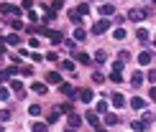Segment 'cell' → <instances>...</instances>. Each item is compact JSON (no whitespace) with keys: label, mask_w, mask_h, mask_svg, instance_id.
Wrapping results in <instances>:
<instances>
[{"label":"cell","mask_w":156,"mask_h":132,"mask_svg":"<svg viewBox=\"0 0 156 132\" xmlns=\"http://www.w3.org/2000/svg\"><path fill=\"white\" fill-rule=\"evenodd\" d=\"M59 89H62V94H67V97H77L74 87H72V84H67V81H62V84H59Z\"/></svg>","instance_id":"cell-6"},{"label":"cell","mask_w":156,"mask_h":132,"mask_svg":"<svg viewBox=\"0 0 156 132\" xmlns=\"http://www.w3.org/2000/svg\"><path fill=\"white\" fill-rule=\"evenodd\" d=\"M21 87H23V84L18 81V79H16V81H10V89H13V91H21Z\"/></svg>","instance_id":"cell-41"},{"label":"cell","mask_w":156,"mask_h":132,"mask_svg":"<svg viewBox=\"0 0 156 132\" xmlns=\"http://www.w3.org/2000/svg\"><path fill=\"white\" fill-rule=\"evenodd\" d=\"M128 61H131V54H128V51H120V54H118V64H123V66H126Z\"/></svg>","instance_id":"cell-20"},{"label":"cell","mask_w":156,"mask_h":132,"mask_svg":"<svg viewBox=\"0 0 156 132\" xmlns=\"http://www.w3.org/2000/svg\"><path fill=\"white\" fill-rule=\"evenodd\" d=\"M28 114H31V117H38V114H41V107H38V104H31V107H28Z\"/></svg>","instance_id":"cell-25"},{"label":"cell","mask_w":156,"mask_h":132,"mask_svg":"<svg viewBox=\"0 0 156 132\" xmlns=\"http://www.w3.org/2000/svg\"><path fill=\"white\" fill-rule=\"evenodd\" d=\"M131 84H133V87H141V84H144V74H141V71H136V74L131 76Z\"/></svg>","instance_id":"cell-13"},{"label":"cell","mask_w":156,"mask_h":132,"mask_svg":"<svg viewBox=\"0 0 156 132\" xmlns=\"http://www.w3.org/2000/svg\"><path fill=\"white\" fill-rule=\"evenodd\" d=\"M113 107H118V109L126 107V97H123L120 91H115V94H113Z\"/></svg>","instance_id":"cell-9"},{"label":"cell","mask_w":156,"mask_h":132,"mask_svg":"<svg viewBox=\"0 0 156 132\" xmlns=\"http://www.w3.org/2000/svg\"><path fill=\"white\" fill-rule=\"evenodd\" d=\"M92 81H97V84H102V81H105V76H102L100 71H95V74H92Z\"/></svg>","instance_id":"cell-33"},{"label":"cell","mask_w":156,"mask_h":132,"mask_svg":"<svg viewBox=\"0 0 156 132\" xmlns=\"http://www.w3.org/2000/svg\"><path fill=\"white\" fill-rule=\"evenodd\" d=\"M74 38H77V41H82V38H84V31L80 28V25H77V28H74Z\"/></svg>","instance_id":"cell-34"},{"label":"cell","mask_w":156,"mask_h":132,"mask_svg":"<svg viewBox=\"0 0 156 132\" xmlns=\"http://www.w3.org/2000/svg\"><path fill=\"white\" fill-rule=\"evenodd\" d=\"M84 120L92 124L95 130H102V127H100V117H97V112H87V114H84Z\"/></svg>","instance_id":"cell-3"},{"label":"cell","mask_w":156,"mask_h":132,"mask_svg":"<svg viewBox=\"0 0 156 132\" xmlns=\"http://www.w3.org/2000/svg\"><path fill=\"white\" fill-rule=\"evenodd\" d=\"M80 99L82 102H92V89H80Z\"/></svg>","instance_id":"cell-15"},{"label":"cell","mask_w":156,"mask_h":132,"mask_svg":"<svg viewBox=\"0 0 156 132\" xmlns=\"http://www.w3.org/2000/svg\"><path fill=\"white\" fill-rule=\"evenodd\" d=\"M138 64H141V66H148V64H151V51H144V54L138 56Z\"/></svg>","instance_id":"cell-11"},{"label":"cell","mask_w":156,"mask_h":132,"mask_svg":"<svg viewBox=\"0 0 156 132\" xmlns=\"http://www.w3.org/2000/svg\"><path fill=\"white\" fill-rule=\"evenodd\" d=\"M74 10H77V13H80V15H87V13H90V8H87V5H84V3L80 5V8H74Z\"/></svg>","instance_id":"cell-35"},{"label":"cell","mask_w":156,"mask_h":132,"mask_svg":"<svg viewBox=\"0 0 156 132\" xmlns=\"http://www.w3.org/2000/svg\"><path fill=\"white\" fill-rule=\"evenodd\" d=\"M49 122H51V124H54V122H59V112H56V109L49 114Z\"/></svg>","instance_id":"cell-40"},{"label":"cell","mask_w":156,"mask_h":132,"mask_svg":"<svg viewBox=\"0 0 156 132\" xmlns=\"http://www.w3.org/2000/svg\"><path fill=\"white\" fill-rule=\"evenodd\" d=\"M105 124H108V127H115V124H120L118 114H113V112H105Z\"/></svg>","instance_id":"cell-7"},{"label":"cell","mask_w":156,"mask_h":132,"mask_svg":"<svg viewBox=\"0 0 156 132\" xmlns=\"http://www.w3.org/2000/svg\"><path fill=\"white\" fill-rule=\"evenodd\" d=\"M128 18L138 23V21H144V18H146V10H141V8H133L131 13H128Z\"/></svg>","instance_id":"cell-4"},{"label":"cell","mask_w":156,"mask_h":132,"mask_svg":"<svg viewBox=\"0 0 156 132\" xmlns=\"http://www.w3.org/2000/svg\"><path fill=\"white\" fill-rule=\"evenodd\" d=\"M113 38H115V41H123V38H126V31H123L120 25H118V28L113 31Z\"/></svg>","instance_id":"cell-21"},{"label":"cell","mask_w":156,"mask_h":132,"mask_svg":"<svg viewBox=\"0 0 156 132\" xmlns=\"http://www.w3.org/2000/svg\"><path fill=\"white\" fill-rule=\"evenodd\" d=\"M108 28H110V21H97L92 25V33H95V36H100V33H105Z\"/></svg>","instance_id":"cell-2"},{"label":"cell","mask_w":156,"mask_h":132,"mask_svg":"<svg viewBox=\"0 0 156 132\" xmlns=\"http://www.w3.org/2000/svg\"><path fill=\"white\" fill-rule=\"evenodd\" d=\"M56 112H74V107H72V102H64V104H62V107L56 109Z\"/></svg>","instance_id":"cell-26"},{"label":"cell","mask_w":156,"mask_h":132,"mask_svg":"<svg viewBox=\"0 0 156 132\" xmlns=\"http://www.w3.org/2000/svg\"><path fill=\"white\" fill-rule=\"evenodd\" d=\"M110 81H115V84H118V81H123V76H120V71H113V74H110Z\"/></svg>","instance_id":"cell-31"},{"label":"cell","mask_w":156,"mask_h":132,"mask_svg":"<svg viewBox=\"0 0 156 132\" xmlns=\"http://www.w3.org/2000/svg\"><path fill=\"white\" fill-rule=\"evenodd\" d=\"M8 97H10V91L5 89V87H0V102H5V99H8Z\"/></svg>","instance_id":"cell-32"},{"label":"cell","mask_w":156,"mask_h":132,"mask_svg":"<svg viewBox=\"0 0 156 132\" xmlns=\"http://www.w3.org/2000/svg\"><path fill=\"white\" fill-rule=\"evenodd\" d=\"M46 81L49 84H62V76L56 74V71H51V74H46Z\"/></svg>","instance_id":"cell-19"},{"label":"cell","mask_w":156,"mask_h":132,"mask_svg":"<svg viewBox=\"0 0 156 132\" xmlns=\"http://www.w3.org/2000/svg\"><path fill=\"white\" fill-rule=\"evenodd\" d=\"M21 8H23V10H31V8H34V0H23Z\"/></svg>","instance_id":"cell-37"},{"label":"cell","mask_w":156,"mask_h":132,"mask_svg":"<svg viewBox=\"0 0 156 132\" xmlns=\"http://www.w3.org/2000/svg\"><path fill=\"white\" fill-rule=\"evenodd\" d=\"M69 127H72V130H77V127H80V124H82V117L80 114H74V112H69Z\"/></svg>","instance_id":"cell-5"},{"label":"cell","mask_w":156,"mask_h":132,"mask_svg":"<svg viewBox=\"0 0 156 132\" xmlns=\"http://www.w3.org/2000/svg\"><path fill=\"white\" fill-rule=\"evenodd\" d=\"M8 120H10V112L3 109V112H0V122H8Z\"/></svg>","instance_id":"cell-36"},{"label":"cell","mask_w":156,"mask_h":132,"mask_svg":"<svg viewBox=\"0 0 156 132\" xmlns=\"http://www.w3.org/2000/svg\"><path fill=\"white\" fill-rule=\"evenodd\" d=\"M133 130H136V132H144V130H148V124H146L144 120H141V122L136 120V122H133Z\"/></svg>","instance_id":"cell-22"},{"label":"cell","mask_w":156,"mask_h":132,"mask_svg":"<svg viewBox=\"0 0 156 132\" xmlns=\"http://www.w3.org/2000/svg\"><path fill=\"white\" fill-rule=\"evenodd\" d=\"M0 13H3V15H21V8H18V5H13V3H0Z\"/></svg>","instance_id":"cell-1"},{"label":"cell","mask_w":156,"mask_h":132,"mask_svg":"<svg viewBox=\"0 0 156 132\" xmlns=\"http://www.w3.org/2000/svg\"><path fill=\"white\" fill-rule=\"evenodd\" d=\"M8 25H10V28H13V31H21V28H23V21H18V18H16V15H13V18H10V21H8Z\"/></svg>","instance_id":"cell-17"},{"label":"cell","mask_w":156,"mask_h":132,"mask_svg":"<svg viewBox=\"0 0 156 132\" xmlns=\"http://www.w3.org/2000/svg\"><path fill=\"white\" fill-rule=\"evenodd\" d=\"M100 13H102V15H113V13H115V5H113V3L100 5Z\"/></svg>","instance_id":"cell-10"},{"label":"cell","mask_w":156,"mask_h":132,"mask_svg":"<svg viewBox=\"0 0 156 132\" xmlns=\"http://www.w3.org/2000/svg\"><path fill=\"white\" fill-rule=\"evenodd\" d=\"M131 107H133V109H144V107H146V102H144L141 97H133V99H131Z\"/></svg>","instance_id":"cell-14"},{"label":"cell","mask_w":156,"mask_h":132,"mask_svg":"<svg viewBox=\"0 0 156 132\" xmlns=\"http://www.w3.org/2000/svg\"><path fill=\"white\" fill-rule=\"evenodd\" d=\"M62 8H64V0H51V8H49V10L56 13V10H62Z\"/></svg>","instance_id":"cell-23"},{"label":"cell","mask_w":156,"mask_h":132,"mask_svg":"<svg viewBox=\"0 0 156 132\" xmlns=\"http://www.w3.org/2000/svg\"><path fill=\"white\" fill-rule=\"evenodd\" d=\"M34 132H46V124L44 122H34Z\"/></svg>","instance_id":"cell-30"},{"label":"cell","mask_w":156,"mask_h":132,"mask_svg":"<svg viewBox=\"0 0 156 132\" xmlns=\"http://www.w3.org/2000/svg\"><path fill=\"white\" fill-rule=\"evenodd\" d=\"M108 112V102H97V114H105Z\"/></svg>","instance_id":"cell-27"},{"label":"cell","mask_w":156,"mask_h":132,"mask_svg":"<svg viewBox=\"0 0 156 132\" xmlns=\"http://www.w3.org/2000/svg\"><path fill=\"white\" fill-rule=\"evenodd\" d=\"M13 74H18V69H16V66H10V69H3V71H0V81H8Z\"/></svg>","instance_id":"cell-8"},{"label":"cell","mask_w":156,"mask_h":132,"mask_svg":"<svg viewBox=\"0 0 156 132\" xmlns=\"http://www.w3.org/2000/svg\"><path fill=\"white\" fill-rule=\"evenodd\" d=\"M77 61H80V64H92V61H90V56H87V54H77Z\"/></svg>","instance_id":"cell-28"},{"label":"cell","mask_w":156,"mask_h":132,"mask_svg":"<svg viewBox=\"0 0 156 132\" xmlns=\"http://www.w3.org/2000/svg\"><path fill=\"white\" fill-rule=\"evenodd\" d=\"M0 132H3V124H0Z\"/></svg>","instance_id":"cell-42"},{"label":"cell","mask_w":156,"mask_h":132,"mask_svg":"<svg viewBox=\"0 0 156 132\" xmlns=\"http://www.w3.org/2000/svg\"><path fill=\"white\" fill-rule=\"evenodd\" d=\"M21 74H23V76H31V74H34V66H23Z\"/></svg>","instance_id":"cell-39"},{"label":"cell","mask_w":156,"mask_h":132,"mask_svg":"<svg viewBox=\"0 0 156 132\" xmlns=\"http://www.w3.org/2000/svg\"><path fill=\"white\" fill-rule=\"evenodd\" d=\"M59 66H62L64 71H72V69H74V64H72V61H59Z\"/></svg>","instance_id":"cell-29"},{"label":"cell","mask_w":156,"mask_h":132,"mask_svg":"<svg viewBox=\"0 0 156 132\" xmlns=\"http://www.w3.org/2000/svg\"><path fill=\"white\" fill-rule=\"evenodd\" d=\"M136 38H138L141 43H148V31H144V28H138V31H136Z\"/></svg>","instance_id":"cell-18"},{"label":"cell","mask_w":156,"mask_h":132,"mask_svg":"<svg viewBox=\"0 0 156 132\" xmlns=\"http://www.w3.org/2000/svg\"><path fill=\"white\" fill-rule=\"evenodd\" d=\"M69 21H72L74 25H80V23H82V15H80V13H77V10L72 8V10H69Z\"/></svg>","instance_id":"cell-16"},{"label":"cell","mask_w":156,"mask_h":132,"mask_svg":"<svg viewBox=\"0 0 156 132\" xmlns=\"http://www.w3.org/2000/svg\"><path fill=\"white\" fill-rule=\"evenodd\" d=\"M31 89H34L36 94H46V84H41V81H34V84H31Z\"/></svg>","instance_id":"cell-12"},{"label":"cell","mask_w":156,"mask_h":132,"mask_svg":"<svg viewBox=\"0 0 156 132\" xmlns=\"http://www.w3.org/2000/svg\"><path fill=\"white\" fill-rule=\"evenodd\" d=\"M95 61H97V64L105 61V51H97V54H95Z\"/></svg>","instance_id":"cell-38"},{"label":"cell","mask_w":156,"mask_h":132,"mask_svg":"<svg viewBox=\"0 0 156 132\" xmlns=\"http://www.w3.org/2000/svg\"><path fill=\"white\" fill-rule=\"evenodd\" d=\"M0 41L10 43V46H18V43H21V38H18V36H8V38H0Z\"/></svg>","instance_id":"cell-24"}]
</instances>
